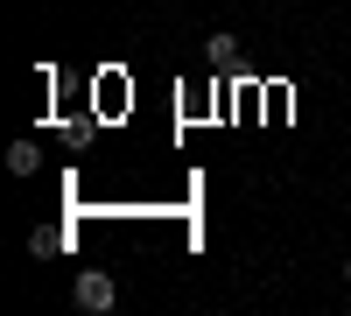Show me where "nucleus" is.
<instances>
[{
    "label": "nucleus",
    "instance_id": "obj_1",
    "mask_svg": "<svg viewBox=\"0 0 351 316\" xmlns=\"http://www.w3.org/2000/svg\"><path fill=\"white\" fill-rule=\"evenodd\" d=\"M71 302H77L84 316H106L112 302H120V289H112V274H106V267H77V281H71Z\"/></svg>",
    "mask_w": 351,
    "mask_h": 316
},
{
    "label": "nucleus",
    "instance_id": "obj_2",
    "mask_svg": "<svg viewBox=\"0 0 351 316\" xmlns=\"http://www.w3.org/2000/svg\"><path fill=\"white\" fill-rule=\"evenodd\" d=\"M8 169H14V176H36V169H43V148H36V141H14V148H8Z\"/></svg>",
    "mask_w": 351,
    "mask_h": 316
},
{
    "label": "nucleus",
    "instance_id": "obj_3",
    "mask_svg": "<svg viewBox=\"0 0 351 316\" xmlns=\"http://www.w3.org/2000/svg\"><path fill=\"white\" fill-rule=\"evenodd\" d=\"M344 281H351V260H344Z\"/></svg>",
    "mask_w": 351,
    "mask_h": 316
}]
</instances>
